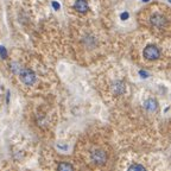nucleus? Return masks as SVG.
<instances>
[{"instance_id":"nucleus-1","label":"nucleus","mask_w":171,"mask_h":171,"mask_svg":"<svg viewBox=\"0 0 171 171\" xmlns=\"http://www.w3.org/2000/svg\"><path fill=\"white\" fill-rule=\"evenodd\" d=\"M143 55H144L145 58L151 60V61H154V60L159 58L160 51H159V49H158L156 45H148V46L144 49Z\"/></svg>"},{"instance_id":"nucleus-2","label":"nucleus","mask_w":171,"mask_h":171,"mask_svg":"<svg viewBox=\"0 0 171 171\" xmlns=\"http://www.w3.org/2000/svg\"><path fill=\"white\" fill-rule=\"evenodd\" d=\"M92 160L97 165H102L107 162V154H106V152L102 150H99V149L94 150L92 152Z\"/></svg>"},{"instance_id":"nucleus-3","label":"nucleus","mask_w":171,"mask_h":171,"mask_svg":"<svg viewBox=\"0 0 171 171\" xmlns=\"http://www.w3.org/2000/svg\"><path fill=\"white\" fill-rule=\"evenodd\" d=\"M20 80L23 81V83H25L27 86H32L36 81V75L29 69H24L20 71Z\"/></svg>"},{"instance_id":"nucleus-4","label":"nucleus","mask_w":171,"mask_h":171,"mask_svg":"<svg viewBox=\"0 0 171 171\" xmlns=\"http://www.w3.org/2000/svg\"><path fill=\"white\" fill-rule=\"evenodd\" d=\"M151 24L153 26H156V27H163L166 24V20L165 18L163 17V15H160L159 13H154L152 17H151Z\"/></svg>"},{"instance_id":"nucleus-5","label":"nucleus","mask_w":171,"mask_h":171,"mask_svg":"<svg viewBox=\"0 0 171 171\" xmlns=\"http://www.w3.org/2000/svg\"><path fill=\"white\" fill-rule=\"evenodd\" d=\"M74 7H75V10H76L77 12H81V13L87 12L88 9H89L86 0H76V3H75V5H74Z\"/></svg>"},{"instance_id":"nucleus-6","label":"nucleus","mask_w":171,"mask_h":171,"mask_svg":"<svg viewBox=\"0 0 171 171\" xmlns=\"http://www.w3.org/2000/svg\"><path fill=\"white\" fill-rule=\"evenodd\" d=\"M144 107L146 108V111H149V112H154V111L157 109L158 105H157V101L154 100V99H149V100L145 101Z\"/></svg>"},{"instance_id":"nucleus-7","label":"nucleus","mask_w":171,"mask_h":171,"mask_svg":"<svg viewBox=\"0 0 171 171\" xmlns=\"http://www.w3.org/2000/svg\"><path fill=\"white\" fill-rule=\"evenodd\" d=\"M57 169H58V170H72V169H74V166L68 164V163H61V164L57 166Z\"/></svg>"},{"instance_id":"nucleus-8","label":"nucleus","mask_w":171,"mask_h":171,"mask_svg":"<svg viewBox=\"0 0 171 171\" xmlns=\"http://www.w3.org/2000/svg\"><path fill=\"white\" fill-rule=\"evenodd\" d=\"M128 170L129 171H133V170H145V168L143 165H140V164H133V165H131V166L128 168Z\"/></svg>"},{"instance_id":"nucleus-9","label":"nucleus","mask_w":171,"mask_h":171,"mask_svg":"<svg viewBox=\"0 0 171 171\" xmlns=\"http://www.w3.org/2000/svg\"><path fill=\"white\" fill-rule=\"evenodd\" d=\"M120 18H121V19H123V20H126V19L128 18V13H126V12H124L123 14H121V15H120Z\"/></svg>"},{"instance_id":"nucleus-10","label":"nucleus","mask_w":171,"mask_h":171,"mask_svg":"<svg viewBox=\"0 0 171 171\" xmlns=\"http://www.w3.org/2000/svg\"><path fill=\"white\" fill-rule=\"evenodd\" d=\"M139 75H143V77H148V74H146L145 71H143V70L139 71Z\"/></svg>"},{"instance_id":"nucleus-11","label":"nucleus","mask_w":171,"mask_h":171,"mask_svg":"<svg viewBox=\"0 0 171 171\" xmlns=\"http://www.w3.org/2000/svg\"><path fill=\"white\" fill-rule=\"evenodd\" d=\"M144 1H149V0H144Z\"/></svg>"}]
</instances>
